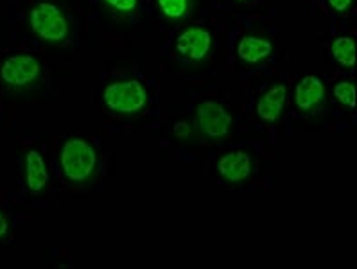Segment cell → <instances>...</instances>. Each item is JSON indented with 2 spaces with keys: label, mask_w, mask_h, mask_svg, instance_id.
<instances>
[{
  "label": "cell",
  "mask_w": 357,
  "mask_h": 269,
  "mask_svg": "<svg viewBox=\"0 0 357 269\" xmlns=\"http://www.w3.org/2000/svg\"><path fill=\"white\" fill-rule=\"evenodd\" d=\"M59 165L70 183H84L96 173V149L84 139H68L59 151Z\"/></svg>",
  "instance_id": "obj_1"
},
{
  "label": "cell",
  "mask_w": 357,
  "mask_h": 269,
  "mask_svg": "<svg viewBox=\"0 0 357 269\" xmlns=\"http://www.w3.org/2000/svg\"><path fill=\"white\" fill-rule=\"evenodd\" d=\"M29 22L34 33L49 43L63 42L70 33L68 18L58 6L51 4V2H40L34 6L31 9Z\"/></svg>",
  "instance_id": "obj_2"
},
{
  "label": "cell",
  "mask_w": 357,
  "mask_h": 269,
  "mask_svg": "<svg viewBox=\"0 0 357 269\" xmlns=\"http://www.w3.org/2000/svg\"><path fill=\"white\" fill-rule=\"evenodd\" d=\"M102 101L117 114H137L147 105V92L137 79L115 81L105 89Z\"/></svg>",
  "instance_id": "obj_3"
},
{
  "label": "cell",
  "mask_w": 357,
  "mask_h": 269,
  "mask_svg": "<svg viewBox=\"0 0 357 269\" xmlns=\"http://www.w3.org/2000/svg\"><path fill=\"white\" fill-rule=\"evenodd\" d=\"M42 76V65L31 54H13L0 67V79L11 89H24Z\"/></svg>",
  "instance_id": "obj_4"
},
{
  "label": "cell",
  "mask_w": 357,
  "mask_h": 269,
  "mask_svg": "<svg viewBox=\"0 0 357 269\" xmlns=\"http://www.w3.org/2000/svg\"><path fill=\"white\" fill-rule=\"evenodd\" d=\"M196 128L208 139H221L230 131L231 115L215 101H203L196 108Z\"/></svg>",
  "instance_id": "obj_5"
},
{
  "label": "cell",
  "mask_w": 357,
  "mask_h": 269,
  "mask_svg": "<svg viewBox=\"0 0 357 269\" xmlns=\"http://www.w3.org/2000/svg\"><path fill=\"white\" fill-rule=\"evenodd\" d=\"M212 36L211 33L203 27H187L183 33L176 38V49L181 56L199 61L211 52Z\"/></svg>",
  "instance_id": "obj_6"
},
{
  "label": "cell",
  "mask_w": 357,
  "mask_h": 269,
  "mask_svg": "<svg viewBox=\"0 0 357 269\" xmlns=\"http://www.w3.org/2000/svg\"><path fill=\"white\" fill-rule=\"evenodd\" d=\"M252 156L244 151H230L223 155L218 162L219 174L230 183H241L252 174Z\"/></svg>",
  "instance_id": "obj_7"
},
{
  "label": "cell",
  "mask_w": 357,
  "mask_h": 269,
  "mask_svg": "<svg viewBox=\"0 0 357 269\" xmlns=\"http://www.w3.org/2000/svg\"><path fill=\"white\" fill-rule=\"evenodd\" d=\"M325 97L324 81L316 76H305L294 90V102L303 112H311Z\"/></svg>",
  "instance_id": "obj_8"
},
{
  "label": "cell",
  "mask_w": 357,
  "mask_h": 269,
  "mask_svg": "<svg viewBox=\"0 0 357 269\" xmlns=\"http://www.w3.org/2000/svg\"><path fill=\"white\" fill-rule=\"evenodd\" d=\"M287 99V86L286 84H273L264 95L257 102V115L264 122H275L280 117L284 105Z\"/></svg>",
  "instance_id": "obj_9"
},
{
  "label": "cell",
  "mask_w": 357,
  "mask_h": 269,
  "mask_svg": "<svg viewBox=\"0 0 357 269\" xmlns=\"http://www.w3.org/2000/svg\"><path fill=\"white\" fill-rule=\"evenodd\" d=\"M24 171H26V185L33 194H40L49 183V171L43 160L42 153L36 149H31L26 155L24 162Z\"/></svg>",
  "instance_id": "obj_10"
},
{
  "label": "cell",
  "mask_w": 357,
  "mask_h": 269,
  "mask_svg": "<svg viewBox=\"0 0 357 269\" xmlns=\"http://www.w3.org/2000/svg\"><path fill=\"white\" fill-rule=\"evenodd\" d=\"M273 52V45L266 38L259 36H244L237 43V56L244 63H259Z\"/></svg>",
  "instance_id": "obj_11"
},
{
  "label": "cell",
  "mask_w": 357,
  "mask_h": 269,
  "mask_svg": "<svg viewBox=\"0 0 357 269\" xmlns=\"http://www.w3.org/2000/svg\"><path fill=\"white\" fill-rule=\"evenodd\" d=\"M332 56L343 67L356 65V40L352 36H340L332 42Z\"/></svg>",
  "instance_id": "obj_12"
},
{
  "label": "cell",
  "mask_w": 357,
  "mask_h": 269,
  "mask_svg": "<svg viewBox=\"0 0 357 269\" xmlns=\"http://www.w3.org/2000/svg\"><path fill=\"white\" fill-rule=\"evenodd\" d=\"M158 8L169 20H180L189 11V0H156Z\"/></svg>",
  "instance_id": "obj_13"
},
{
  "label": "cell",
  "mask_w": 357,
  "mask_h": 269,
  "mask_svg": "<svg viewBox=\"0 0 357 269\" xmlns=\"http://www.w3.org/2000/svg\"><path fill=\"white\" fill-rule=\"evenodd\" d=\"M334 97L341 105L349 106V108H356V86L350 81H341L334 86Z\"/></svg>",
  "instance_id": "obj_14"
},
{
  "label": "cell",
  "mask_w": 357,
  "mask_h": 269,
  "mask_svg": "<svg viewBox=\"0 0 357 269\" xmlns=\"http://www.w3.org/2000/svg\"><path fill=\"white\" fill-rule=\"evenodd\" d=\"M105 2L119 13H131L139 4V0H105Z\"/></svg>",
  "instance_id": "obj_15"
},
{
  "label": "cell",
  "mask_w": 357,
  "mask_h": 269,
  "mask_svg": "<svg viewBox=\"0 0 357 269\" xmlns=\"http://www.w3.org/2000/svg\"><path fill=\"white\" fill-rule=\"evenodd\" d=\"M172 131H174V134H176L178 139H187L190 134V126L185 121H178L176 124H174V128H172Z\"/></svg>",
  "instance_id": "obj_16"
},
{
  "label": "cell",
  "mask_w": 357,
  "mask_h": 269,
  "mask_svg": "<svg viewBox=\"0 0 357 269\" xmlns=\"http://www.w3.org/2000/svg\"><path fill=\"white\" fill-rule=\"evenodd\" d=\"M327 2L331 4V8L334 9V11H337V13H344V11L350 8V4H352V0H327Z\"/></svg>",
  "instance_id": "obj_17"
},
{
  "label": "cell",
  "mask_w": 357,
  "mask_h": 269,
  "mask_svg": "<svg viewBox=\"0 0 357 269\" xmlns=\"http://www.w3.org/2000/svg\"><path fill=\"white\" fill-rule=\"evenodd\" d=\"M9 230V223H8V219H6L4 212L0 210V237H4L6 233H8Z\"/></svg>",
  "instance_id": "obj_18"
},
{
  "label": "cell",
  "mask_w": 357,
  "mask_h": 269,
  "mask_svg": "<svg viewBox=\"0 0 357 269\" xmlns=\"http://www.w3.org/2000/svg\"><path fill=\"white\" fill-rule=\"evenodd\" d=\"M241 2H244V0H241Z\"/></svg>",
  "instance_id": "obj_19"
}]
</instances>
